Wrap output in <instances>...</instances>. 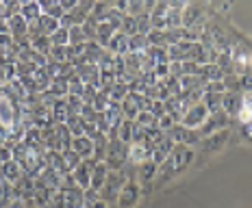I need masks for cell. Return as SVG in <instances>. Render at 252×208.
Segmentation results:
<instances>
[{
	"mask_svg": "<svg viewBox=\"0 0 252 208\" xmlns=\"http://www.w3.org/2000/svg\"><path fill=\"white\" fill-rule=\"evenodd\" d=\"M211 115V113L207 111V106L200 102V104H193L191 108L183 115V119H181V126H185V128H189V130H196V128H200L204 122H207V117Z\"/></svg>",
	"mask_w": 252,
	"mask_h": 208,
	"instance_id": "obj_1",
	"label": "cell"
},
{
	"mask_svg": "<svg viewBox=\"0 0 252 208\" xmlns=\"http://www.w3.org/2000/svg\"><path fill=\"white\" fill-rule=\"evenodd\" d=\"M96 163H98L96 158H85L72 171V176H74V180H76V186H81V189H85V191L92 186V171L96 167Z\"/></svg>",
	"mask_w": 252,
	"mask_h": 208,
	"instance_id": "obj_2",
	"label": "cell"
},
{
	"mask_svg": "<svg viewBox=\"0 0 252 208\" xmlns=\"http://www.w3.org/2000/svg\"><path fill=\"white\" fill-rule=\"evenodd\" d=\"M228 124V115L224 111H218V113H211V115L207 117V122L202 124L200 128H198V134L200 137H211L218 128H224Z\"/></svg>",
	"mask_w": 252,
	"mask_h": 208,
	"instance_id": "obj_3",
	"label": "cell"
},
{
	"mask_svg": "<svg viewBox=\"0 0 252 208\" xmlns=\"http://www.w3.org/2000/svg\"><path fill=\"white\" fill-rule=\"evenodd\" d=\"M126 186V174L124 171H109V176H107V182H104V186L100 191H104V195L102 197H113L115 193L120 195V191H122ZM100 197V200H102Z\"/></svg>",
	"mask_w": 252,
	"mask_h": 208,
	"instance_id": "obj_4",
	"label": "cell"
},
{
	"mask_svg": "<svg viewBox=\"0 0 252 208\" xmlns=\"http://www.w3.org/2000/svg\"><path fill=\"white\" fill-rule=\"evenodd\" d=\"M167 158L172 160V165H174V169H176V171H181L183 167H187V165L191 163L193 152L187 148V145L176 143V145H174V150L170 152V156H167Z\"/></svg>",
	"mask_w": 252,
	"mask_h": 208,
	"instance_id": "obj_5",
	"label": "cell"
},
{
	"mask_svg": "<svg viewBox=\"0 0 252 208\" xmlns=\"http://www.w3.org/2000/svg\"><path fill=\"white\" fill-rule=\"evenodd\" d=\"M204 20V11L200 4H185L183 9V28H191V26L200 24Z\"/></svg>",
	"mask_w": 252,
	"mask_h": 208,
	"instance_id": "obj_6",
	"label": "cell"
},
{
	"mask_svg": "<svg viewBox=\"0 0 252 208\" xmlns=\"http://www.w3.org/2000/svg\"><path fill=\"white\" fill-rule=\"evenodd\" d=\"M137 200H139V189L135 184H128L126 182V186L122 191H120V195H118V204L120 208H130V206H135L137 204Z\"/></svg>",
	"mask_w": 252,
	"mask_h": 208,
	"instance_id": "obj_7",
	"label": "cell"
},
{
	"mask_svg": "<svg viewBox=\"0 0 252 208\" xmlns=\"http://www.w3.org/2000/svg\"><path fill=\"white\" fill-rule=\"evenodd\" d=\"M0 176H2L7 182H11V184H15L20 178L24 176V171H22V165L20 163H15V160H9V163H4L2 167H0Z\"/></svg>",
	"mask_w": 252,
	"mask_h": 208,
	"instance_id": "obj_8",
	"label": "cell"
},
{
	"mask_svg": "<svg viewBox=\"0 0 252 208\" xmlns=\"http://www.w3.org/2000/svg\"><path fill=\"white\" fill-rule=\"evenodd\" d=\"M107 176H109V167H107V163H96V167H94L92 171V186L89 189H94V191H100L102 186H104V182H107Z\"/></svg>",
	"mask_w": 252,
	"mask_h": 208,
	"instance_id": "obj_9",
	"label": "cell"
},
{
	"mask_svg": "<svg viewBox=\"0 0 252 208\" xmlns=\"http://www.w3.org/2000/svg\"><path fill=\"white\" fill-rule=\"evenodd\" d=\"M72 150L81 156L83 160L94 156V141L89 137H78V139H72Z\"/></svg>",
	"mask_w": 252,
	"mask_h": 208,
	"instance_id": "obj_10",
	"label": "cell"
},
{
	"mask_svg": "<svg viewBox=\"0 0 252 208\" xmlns=\"http://www.w3.org/2000/svg\"><path fill=\"white\" fill-rule=\"evenodd\" d=\"M239 108H241L239 93H224V96H222V111L230 117V115H237Z\"/></svg>",
	"mask_w": 252,
	"mask_h": 208,
	"instance_id": "obj_11",
	"label": "cell"
},
{
	"mask_svg": "<svg viewBox=\"0 0 252 208\" xmlns=\"http://www.w3.org/2000/svg\"><path fill=\"white\" fill-rule=\"evenodd\" d=\"M7 22H9V30H11L13 39L26 37V35H29V22H26L22 15H13V18H9Z\"/></svg>",
	"mask_w": 252,
	"mask_h": 208,
	"instance_id": "obj_12",
	"label": "cell"
},
{
	"mask_svg": "<svg viewBox=\"0 0 252 208\" xmlns=\"http://www.w3.org/2000/svg\"><path fill=\"white\" fill-rule=\"evenodd\" d=\"M148 156H152V152L148 148H146L144 143H130L128 145V158L133 160V163H144V160H148Z\"/></svg>",
	"mask_w": 252,
	"mask_h": 208,
	"instance_id": "obj_13",
	"label": "cell"
},
{
	"mask_svg": "<svg viewBox=\"0 0 252 208\" xmlns=\"http://www.w3.org/2000/svg\"><path fill=\"white\" fill-rule=\"evenodd\" d=\"M200 78L204 82H218V80H224V72L215 63H207L200 67Z\"/></svg>",
	"mask_w": 252,
	"mask_h": 208,
	"instance_id": "obj_14",
	"label": "cell"
},
{
	"mask_svg": "<svg viewBox=\"0 0 252 208\" xmlns=\"http://www.w3.org/2000/svg\"><path fill=\"white\" fill-rule=\"evenodd\" d=\"M20 15H22V18H24L29 24L37 22V20L41 18V7H39V2H24L22 9H20Z\"/></svg>",
	"mask_w": 252,
	"mask_h": 208,
	"instance_id": "obj_15",
	"label": "cell"
},
{
	"mask_svg": "<svg viewBox=\"0 0 252 208\" xmlns=\"http://www.w3.org/2000/svg\"><path fill=\"white\" fill-rule=\"evenodd\" d=\"M65 126L70 128L72 137L78 139V137H85V119H83L81 115H70L65 122Z\"/></svg>",
	"mask_w": 252,
	"mask_h": 208,
	"instance_id": "obj_16",
	"label": "cell"
},
{
	"mask_svg": "<svg viewBox=\"0 0 252 208\" xmlns=\"http://www.w3.org/2000/svg\"><path fill=\"white\" fill-rule=\"evenodd\" d=\"M111 9L113 7H111V4H107V2H96L89 18H92L96 24H104V22H107V18H109V13H111Z\"/></svg>",
	"mask_w": 252,
	"mask_h": 208,
	"instance_id": "obj_17",
	"label": "cell"
},
{
	"mask_svg": "<svg viewBox=\"0 0 252 208\" xmlns=\"http://www.w3.org/2000/svg\"><path fill=\"white\" fill-rule=\"evenodd\" d=\"M226 139H228V130H222V132H213L211 137H207L204 139V150H220L224 143H226Z\"/></svg>",
	"mask_w": 252,
	"mask_h": 208,
	"instance_id": "obj_18",
	"label": "cell"
},
{
	"mask_svg": "<svg viewBox=\"0 0 252 208\" xmlns=\"http://www.w3.org/2000/svg\"><path fill=\"white\" fill-rule=\"evenodd\" d=\"M202 104L207 106V111H209V113H218V111H222V93L204 91Z\"/></svg>",
	"mask_w": 252,
	"mask_h": 208,
	"instance_id": "obj_19",
	"label": "cell"
},
{
	"mask_svg": "<svg viewBox=\"0 0 252 208\" xmlns=\"http://www.w3.org/2000/svg\"><path fill=\"white\" fill-rule=\"evenodd\" d=\"M31 48L35 52H39V54L48 56L50 50H52V41L50 37H46V35H39V37H31Z\"/></svg>",
	"mask_w": 252,
	"mask_h": 208,
	"instance_id": "obj_20",
	"label": "cell"
},
{
	"mask_svg": "<svg viewBox=\"0 0 252 208\" xmlns=\"http://www.w3.org/2000/svg\"><path fill=\"white\" fill-rule=\"evenodd\" d=\"M115 35V30L109 26L107 22L104 24H98V35H96V41H98V46L100 48L107 50V46H109V41H111V37Z\"/></svg>",
	"mask_w": 252,
	"mask_h": 208,
	"instance_id": "obj_21",
	"label": "cell"
},
{
	"mask_svg": "<svg viewBox=\"0 0 252 208\" xmlns=\"http://www.w3.org/2000/svg\"><path fill=\"white\" fill-rule=\"evenodd\" d=\"M52 117H55V124H65L67 117H70V113H67V104L65 100H57L52 104Z\"/></svg>",
	"mask_w": 252,
	"mask_h": 208,
	"instance_id": "obj_22",
	"label": "cell"
},
{
	"mask_svg": "<svg viewBox=\"0 0 252 208\" xmlns=\"http://www.w3.org/2000/svg\"><path fill=\"white\" fill-rule=\"evenodd\" d=\"M39 7H41V15H48V18L61 20L63 15H65L59 2H39Z\"/></svg>",
	"mask_w": 252,
	"mask_h": 208,
	"instance_id": "obj_23",
	"label": "cell"
},
{
	"mask_svg": "<svg viewBox=\"0 0 252 208\" xmlns=\"http://www.w3.org/2000/svg\"><path fill=\"white\" fill-rule=\"evenodd\" d=\"M118 139L126 145L133 143V122H128V119H124L122 124H120L118 128Z\"/></svg>",
	"mask_w": 252,
	"mask_h": 208,
	"instance_id": "obj_24",
	"label": "cell"
},
{
	"mask_svg": "<svg viewBox=\"0 0 252 208\" xmlns=\"http://www.w3.org/2000/svg\"><path fill=\"white\" fill-rule=\"evenodd\" d=\"M102 50H104V48H100V46H98V41H87V44H85V56H87L89 63L96 65L98 59H100V54H102Z\"/></svg>",
	"mask_w": 252,
	"mask_h": 208,
	"instance_id": "obj_25",
	"label": "cell"
},
{
	"mask_svg": "<svg viewBox=\"0 0 252 208\" xmlns=\"http://www.w3.org/2000/svg\"><path fill=\"white\" fill-rule=\"evenodd\" d=\"M157 169H159V165H155L150 158L144 160V163L139 165V178L146 180V182L152 180V178H155V174H157Z\"/></svg>",
	"mask_w": 252,
	"mask_h": 208,
	"instance_id": "obj_26",
	"label": "cell"
},
{
	"mask_svg": "<svg viewBox=\"0 0 252 208\" xmlns=\"http://www.w3.org/2000/svg\"><path fill=\"white\" fill-rule=\"evenodd\" d=\"M135 122H137L141 128H146V130H148V128H157V117L152 115L150 111H139L137 117H135Z\"/></svg>",
	"mask_w": 252,
	"mask_h": 208,
	"instance_id": "obj_27",
	"label": "cell"
},
{
	"mask_svg": "<svg viewBox=\"0 0 252 208\" xmlns=\"http://www.w3.org/2000/svg\"><path fill=\"white\" fill-rule=\"evenodd\" d=\"M65 104H67V113H70V115H81L83 106H85L83 98H78V96H67Z\"/></svg>",
	"mask_w": 252,
	"mask_h": 208,
	"instance_id": "obj_28",
	"label": "cell"
},
{
	"mask_svg": "<svg viewBox=\"0 0 252 208\" xmlns=\"http://www.w3.org/2000/svg\"><path fill=\"white\" fill-rule=\"evenodd\" d=\"M61 156H63V160H65V165H67V169H70V171H74L78 165L83 163V158H81V156H78L72 148L65 150V152H61Z\"/></svg>",
	"mask_w": 252,
	"mask_h": 208,
	"instance_id": "obj_29",
	"label": "cell"
},
{
	"mask_svg": "<svg viewBox=\"0 0 252 208\" xmlns=\"http://www.w3.org/2000/svg\"><path fill=\"white\" fill-rule=\"evenodd\" d=\"M50 41H52V46H63V48H65V46H70V33L59 26V30H55V33L50 35Z\"/></svg>",
	"mask_w": 252,
	"mask_h": 208,
	"instance_id": "obj_30",
	"label": "cell"
},
{
	"mask_svg": "<svg viewBox=\"0 0 252 208\" xmlns=\"http://www.w3.org/2000/svg\"><path fill=\"white\" fill-rule=\"evenodd\" d=\"M152 30V22H150V15L148 13H141L137 18V35H141V37H148Z\"/></svg>",
	"mask_w": 252,
	"mask_h": 208,
	"instance_id": "obj_31",
	"label": "cell"
},
{
	"mask_svg": "<svg viewBox=\"0 0 252 208\" xmlns=\"http://www.w3.org/2000/svg\"><path fill=\"white\" fill-rule=\"evenodd\" d=\"M109 102H111L109 93L104 89H100V91H98V96H96V100H94V111H96V113H104V111H107V106H109Z\"/></svg>",
	"mask_w": 252,
	"mask_h": 208,
	"instance_id": "obj_32",
	"label": "cell"
},
{
	"mask_svg": "<svg viewBox=\"0 0 252 208\" xmlns=\"http://www.w3.org/2000/svg\"><path fill=\"white\" fill-rule=\"evenodd\" d=\"M126 96H128V87L120 85V82H115V85L111 87V91H109V98H111L113 102H122Z\"/></svg>",
	"mask_w": 252,
	"mask_h": 208,
	"instance_id": "obj_33",
	"label": "cell"
},
{
	"mask_svg": "<svg viewBox=\"0 0 252 208\" xmlns=\"http://www.w3.org/2000/svg\"><path fill=\"white\" fill-rule=\"evenodd\" d=\"M83 28V35H85L87 41H96V35H98V24L94 22L92 18H87V22L81 26Z\"/></svg>",
	"mask_w": 252,
	"mask_h": 208,
	"instance_id": "obj_34",
	"label": "cell"
},
{
	"mask_svg": "<svg viewBox=\"0 0 252 208\" xmlns=\"http://www.w3.org/2000/svg\"><path fill=\"white\" fill-rule=\"evenodd\" d=\"M67 33H70V46L87 44V39H85V35H83V28H81V26H72Z\"/></svg>",
	"mask_w": 252,
	"mask_h": 208,
	"instance_id": "obj_35",
	"label": "cell"
},
{
	"mask_svg": "<svg viewBox=\"0 0 252 208\" xmlns=\"http://www.w3.org/2000/svg\"><path fill=\"white\" fill-rule=\"evenodd\" d=\"M146 141V128H141L137 122H133V143H144Z\"/></svg>",
	"mask_w": 252,
	"mask_h": 208,
	"instance_id": "obj_36",
	"label": "cell"
},
{
	"mask_svg": "<svg viewBox=\"0 0 252 208\" xmlns=\"http://www.w3.org/2000/svg\"><path fill=\"white\" fill-rule=\"evenodd\" d=\"M150 113H152V115H155L157 119H161V117L165 115V104L161 102V100H155V102H152V106H150Z\"/></svg>",
	"mask_w": 252,
	"mask_h": 208,
	"instance_id": "obj_37",
	"label": "cell"
},
{
	"mask_svg": "<svg viewBox=\"0 0 252 208\" xmlns=\"http://www.w3.org/2000/svg\"><path fill=\"white\" fill-rule=\"evenodd\" d=\"M239 87L244 91H252V72H248V74L239 76Z\"/></svg>",
	"mask_w": 252,
	"mask_h": 208,
	"instance_id": "obj_38",
	"label": "cell"
},
{
	"mask_svg": "<svg viewBox=\"0 0 252 208\" xmlns=\"http://www.w3.org/2000/svg\"><path fill=\"white\" fill-rule=\"evenodd\" d=\"M170 76H176V78L185 76V74H183V63H181V61H172V63H170Z\"/></svg>",
	"mask_w": 252,
	"mask_h": 208,
	"instance_id": "obj_39",
	"label": "cell"
},
{
	"mask_svg": "<svg viewBox=\"0 0 252 208\" xmlns=\"http://www.w3.org/2000/svg\"><path fill=\"white\" fill-rule=\"evenodd\" d=\"M241 137L250 139V141H252V124H246V126H241Z\"/></svg>",
	"mask_w": 252,
	"mask_h": 208,
	"instance_id": "obj_40",
	"label": "cell"
},
{
	"mask_svg": "<svg viewBox=\"0 0 252 208\" xmlns=\"http://www.w3.org/2000/svg\"><path fill=\"white\" fill-rule=\"evenodd\" d=\"M250 72H252V56H250Z\"/></svg>",
	"mask_w": 252,
	"mask_h": 208,
	"instance_id": "obj_41",
	"label": "cell"
},
{
	"mask_svg": "<svg viewBox=\"0 0 252 208\" xmlns=\"http://www.w3.org/2000/svg\"><path fill=\"white\" fill-rule=\"evenodd\" d=\"M0 167H2V160H0Z\"/></svg>",
	"mask_w": 252,
	"mask_h": 208,
	"instance_id": "obj_42",
	"label": "cell"
}]
</instances>
